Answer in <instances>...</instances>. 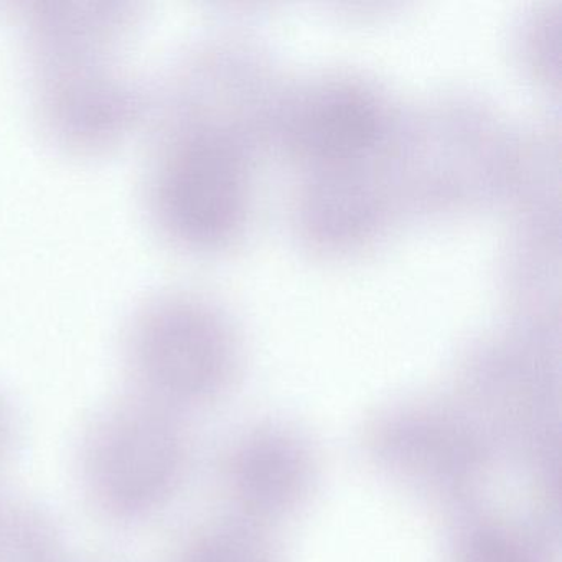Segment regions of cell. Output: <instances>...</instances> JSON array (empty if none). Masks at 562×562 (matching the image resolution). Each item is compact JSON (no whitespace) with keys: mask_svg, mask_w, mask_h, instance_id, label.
<instances>
[{"mask_svg":"<svg viewBox=\"0 0 562 562\" xmlns=\"http://www.w3.org/2000/svg\"><path fill=\"white\" fill-rule=\"evenodd\" d=\"M187 417L130 393L94 414L78 447V480L94 515L136 528L166 513L189 482Z\"/></svg>","mask_w":562,"mask_h":562,"instance_id":"obj_1","label":"cell"},{"mask_svg":"<svg viewBox=\"0 0 562 562\" xmlns=\"http://www.w3.org/2000/svg\"><path fill=\"white\" fill-rule=\"evenodd\" d=\"M361 456L386 482L450 522L483 506L502 462L473 417L449 400H406L374 411Z\"/></svg>","mask_w":562,"mask_h":562,"instance_id":"obj_2","label":"cell"},{"mask_svg":"<svg viewBox=\"0 0 562 562\" xmlns=\"http://www.w3.org/2000/svg\"><path fill=\"white\" fill-rule=\"evenodd\" d=\"M123 353L131 393L186 417L223 403L241 370L225 318L186 294L144 302L127 325Z\"/></svg>","mask_w":562,"mask_h":562,"instance_id":"obj_3","label":"cell"},{"mask_svg":"<svg viewBox=\"0 0 562 562\" xmlns=\"http://www.w3.org/2000/svg\"><path fill=\"white\" fill-rule=\"evenodd\" d=\"M245 203V167L225 136L216 130L164 134L147 179V206L167 238L215 248L241 225Z\"/></svg>","mask_w":562,"mask_h":562,"instance_id":"obj_4","label":"cell"},{"mask_svg":"<svg viewBox=\"0 0 562 562\" xmlns=\"http://www.w3.org/2000/svg\"><path fill=\"white\" fill-rule=\"evenodd\" d=\"M321 482V456L289 420L265 419L243 429L223 456L222 486L229 516L269 531L297 518Z\"/></svg>","mask_w":562,"mask_h":562,"instance_id":"obj_5","label":"cell"},{"mask_svg":"<svg viewBox=\"0 0 562 562\" xmlns=\"http://www.w3.org/2000/svg\"><path fill=\"white\" fill-rule=\"evenodd\" d=\"M116 57L77 58L35 70L38 117L65 149L94 153L133 130L147 106L146 91L120 71Z\"/></svg>","mask_w":562,"mask_h":562,"instance_id":"obj_6","label":"cell"},{"mask_svg":"<svg viewBox=\"0 0 562 562\" xmlns=\"http://www.w3.org/2000/svg\"><path fill=\"white\" fill-rule=\"evenodd\" d=\"M134 5L123 2H35L22 15L32 67L116 55L134 25Z\"/></svg>","mask_w":562,"mask_h":562,"instance_id":"obj_7","label":"cell"},{"mask_svg":"<svg viewBox=\"0 0 562 562\" xmlns=\"http://www.w3.org/2000/svg\"><path fill=\"white\" fill-rule=\"evenodd\" d=\"M450 526L446 562H555L559 536L536 519L519 521L480 506Z\"/></svg>","mask_w":562,"mask_h":562,"instance_id":"obj_8","label":"cell"},{"mask_svg":"<svg viewBox=\"0 0 562 562\" xmlns=\"http://www.w3.org/2000/svg\"><path fill=\"white\" fill-rule=\"evenodd\" d=\"M378 110L363 91L334 87L312 98L302 114L305 144L321 156L347 157L367 149L378 133Z\"/></svg>","mask_w":562,"mask_h":562,"instance_id":"obj_9","label":"cell"},{"mask_svg":"<svg viewBox=\"0 0 562 562\" xmlns=\"http://www.w3.org/2000/svg\"><path fill=\"white\" fill-rule=\"evenodd\" d=\"M0 562H74L54 516L38 503L0 493Z\"/></svg>","mask_w":562,"mask_h":562,"instance_id":"obj_10","label":"cell"},{"mask_svg":"<svg viewBox=\"0 0 562 562\" xmlns=\"http://www.w3.org/2000/svg\"><path fill=\"white\" fill-rule=\"evenodd\" d=\"M170 562H284L269 531L226 516L190 532Z\"/></svg>","mask_w":562,"mask_h":562,"instance_id":"obj_11","label":"cell"},{"mask_svg":"<svg viewBox=\"0 0 562 562\" xmlns=\"http://www.w3.org/2000/svg\"><path fill=\"white\" fill-rule=\"evenodd\" d=\"M22 420L14 403L0 391V483L11 472L21 452Z\"/></svg>","mask_w":562,"mask_h":562,"instance_id":"obj_12","label":"cell"},{"mask_svg":"<svg viewBox=\"0 0 562 562\" xmlns=\"http://www.w3.org/2000/svg\"><path fill=\"white\" fill-rule=\"evenodd\" d=\"M74 562H130V561H124V559H121V558H114V555H91V558L80 559V561H75V559H74Z\"/></svg>","mask_w":562,"mask_h":562,"instance_id":"obj_13","label":"cell"}]
</instances>
